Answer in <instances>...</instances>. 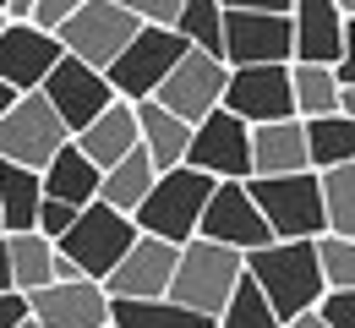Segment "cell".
I'll list each match as a JSON object with an SVG mask.
<instances>
[{
  "mask_svg": "<svg viewBox=\"0 0 355 328\" xmlns=\"http://www.w3.org/2000/svg\"><path fill=\"white\" fill-rule=\"evenodd\" d=\"M246 279L263 290V301L273 307V318H301L317 307L322 295V274H317V257H311V241H268L257 252L241 257Z\"/></svg>",
  "mask_w": 355,
  "mask_h": 328,
  "instance_id": "cell-1",
  "label": "cell"
},
{
  "mask_svg": "<svg viewBox=\"0 0 355 328\" xmlns=\"http://www.w3.org/2000/svg\"><path fill=\"white\" fill-rule=\"evenodd\" d=\"M241 274H246L241 268V252L191 235V241L175 246V274H170L164 301H175V307L197 312V318H219V307L230 301V290L241 284Z\"/></svg>",
  "mask_w": 355,
  "mask_h": 328,
  "instance_id": "cell-2",
  "label": "cell"
},
{
  "mask_svg": "<svg viewBox=\"0 0 355 328\" xmlns=\"http://www.w3.org/2000/svg\"><path fill=\"white\" fill-rule=\"evenodd\" d=\"M208 191H214V181L197 175V170H186V164L164 170V175H153L148 197L132 208L137 235H153V241H170V246L191 241V235H197V219H202Z\"/></svg>",
  "mask_w": 355,
  "mask_h": 328,
  "instance_id": "cell-3",
  "label": "cell"
},
{
  "mask_svg": "<svg viewBox=\"0 0 355 328\" xmlns=\"http://www.w3.org/2000/svg\"><path fill=\"white\" fill-rule=\"evenodd\" d=\"M246 197L263 214L273 241H311L322 235V197H317V170L295 175H246Z\"/></svg>",
  "mask_w": 355,
  "mask_h": 328,
  "instance_id": "cell-4",
  "label": "cell"
},
{
  "mask_svg": "<svg viewBox=\"0 0 355 328\" xmlns=\"http://www.w3.org/2000/svg\"><path fill=\"white\" fill-rule=\"evenodd\" d=\"M186 39H180L175 28H137L132 39H126V49L104 66V83L115 88V98H126V104H137V98H153V88L164 83V71L175 66L180 55H186Z\"/></svg>",
  "mask_w": 355,
  "mask_h": 328,
  "instance_id": "cell-5",
  "label": "cell"
},
{
  "mask_svg": "<svg viewBox=\"0 0 355 328\" xmlns=\"http://www.w3.org/2000/svg\"><path fill=\"white\" fill-rule=\"evenodd\" d=\"M132 241H137V225L126 219V214H115V208H104V202H88V208H77L71 230L55 241V252L71 257L83 279L98 284L115 263H121V252H126Z\"/></svg>",
  "mask_w": 355,
  "mask_h": 328,
  "instance_id": "cell-6",
  "label": "cell"
},
{
  "mask_svg": "<svg viewBox=\"0 0 355 328\" xmlns=\"http://www.w3.org/2000/svg\"><path fill=\"white\" fill-rule=\"evenodd\" d=\"M186 170L208 175V181H246L252 175V126L235 121L230 110H208L191 137H186Z\"/></svg>",
  "mask_w": 355,
  "mask_h": 328,
  "instance_id": "cell-7",
  "label": "cell"
},
{
  "mask_svg": "<svg viewBox=\"0 0 355 328\" xmlns=\"http://www.w3.org/2000/svg\"><path fill=\"white\" fill-rule=\"evenodd\" d=\"M137 28H142V22H137L132 11H121L115 0H83V6L55 28V39H60V49H66L71 60L104 71V66L126 49V39H132Z\"/></svg>",
  "mask_w": 355,
  "mask_h": 328,
  "instance_id": "cell-8",
  "label": "cell"
},
{
  "mask_svg": "<svg viewBox=\"0 0 355 328\" xmlns=\"http://www.w3.org/2000/svg\"><path fill=\"white\" fill-rule=\"evenodd\" d=\"M66 126L60 115L44 104V94H17V104L0 115V159L22 164V170H44L49 153L66 148Z\"/></svg>",
  "mask_w": 355,
  "mask_h": 328,
  "instance_id": "cell-9",
  "label": "cell"
},
{
  "mask_svg": "<svg viewBox=\"0 0 355 328\" xmlns=\"http://www.w3.org/2000/svg\"><path fill=\"white\" fill-rule=\"evenodd\" d=\"M224 66H290V11H224Z\"/></svg>",
  "mask_w": 355,
  "mask_h": 328,
  "instance_id": "cell-10",
  "label": "cell"
},
{
  "mask_svg": "<svg viewBox=\"0 0 355 328\" xmlns=\"http://www.w3.org/2000/svg\"><path fill=\"white\" fill-rule=\"evenodd\" d=\"M224 66L219 55H202V49H186L175 66L164 71V83L153 88V104L159 110H170L175 121L186 126H197L208 110H219V94H224Z\"/></svg>",
  "mask_w": 355,
  "mask_h": 328,
  "instance_id": "cell-11",
  "label": "cell"
},
{
  "mask_svg": "<svg viewBox=\"0 0 355 328\" xmlns=\"http://www.w3.org/2000/svg\"><path fill=\"white\" fill-rule=\"evenodd\" d=\"M219 110H230L246 126H268V121H290V66H230L224 71Z\"/></svg>",
  "mask_w": 355,
  "mask_h": 328,
  "instance_id": "cell-12",
  "label": "cell"
},
{
  "mask_svg": "<svg viewBox=\"0 0 355 328\" xmlns=\"http://www.w3.org/2000/svg\"><path fill=\"white\" fill-rule=\"evenodd\" d=\"M39 94H44V104L60 115L66 137H77L98 110H110V104H115V88L104 83V71H93V66L71 60V55H60V60L49 66V77L39 83Z\"/></svg>",
  "mask_w": 355,
  "mask_h": 328,
  "instance_id": "cell-13",
  "label": "cell"
},
{
  "mask_svg": "<svg viewBox=\"0 0 355 328\" xmlns=\"http://www.w3.org/2000/svg\"><path fill=\"white\" fill-rule=\"evenodd\" d=\"M197 235H202V241H219V246L241 252V257L273 241L268 225H263V214H257L252 197H246V181H214L208 202H202V219H197Z\"/></svg>",
  "mask_w": 355,
  "mask_h": 328,
  "instance_id": "cell-14",
  "label": "cell"
},
{
  "mask_svg": "<svg viewBox=\"0 0 355 328\" xmlns=\"http://www.w3.org/2000/svg\"><path fill=\"white\" fill-rule=\"evenodd\" d=\"M170 274H175V246L153 241V235H137L121 252V263L98 279V290L110 301H159L170 290Z\"/></svg>",
  "mask_w": 355,
  "mask_h": 328,
  "instance_id": "cell-15",
  "label": "cell"
},
{
  "mask_svg": "<svg viewBox=\"0 0 355 328\" xmlns=\"http://www.w3.org/2000/svg\"><path fill=\"white\" fill-rule=\"evenodd\" d=\"M350 55V17L334 0H290V60L295 66H334Z\"/></svg>",
  "mask_w": 355,
  "mask_h": 328,
  "instance_id": "cell-16",
  "label": "cell"
},
{
  "mask_svg": "<svg viewBox=\"0 0 355 328\" xmlns=\"http://www.w3.org/2000/svg\"><path fill=\"white\" fill-rule=\"evenodd\" d=\"M66 49L55 33L33 28V22H0V83L17 94H39V83L49 77V66Z\"/></svg>",
  "mask_w": 355,
  "mask_h": 328,
  "instance_id": "cell-17",
  "label": "cell"
},
{
  "mask_svg": "<svg viewBox=\"0 0 355 328\" xmlns=\"http://www.w3.org/2000/svg\"><path fill=\"white\" fill-rule=\"evenodd\" d=\"M28 318L39 328H110V295L93 279L44 284L28 295Z\"/></svg>",
  "mask_w": 355,
  "mask_h": 328,
  "instance_id": "cell-18",
  "label": "cell"
},
{
  "mask_svg": "<svg viewBox=\"0 0 355 328\" xmlns=\"http://www.w3.org/2000/svg\"><path fill=\"white\" fill-rule=\"evenodd\" d=\"M71 142H77V153L88 159L93 170H110L121 153H132V148H137V115H132V104H126V98H115V104H110V110H98V115H93Z\"/></svg>",
  "mask_w": 355,
  "mask_h": 328,
  "instance_id": "cell-19",
  "label": "cell"
},
{
  "mask_svg": "<svg viewBox=\"0 0 355 328\" xmlns=\"http://www.w3.org/2000/svg\"><path fill=\"white\" fill-rule=\"evenodd\" d=\"M132 115H137V148L148 153V164H153L159 175H164V170H175L180 159H186V137H191V126L175 121L170 110H159L153 98H137Z\"/></svg>",
  "mask_w": 355,
  "mask_h": 328,
  "instance_id": "cell-20",
  "label": "cell"
},
{
  "mask_svg": "<svg viewBox=\"0 0 355 328\" xmlns=\"http://www.w3.org/2000/svg\"><path fill=\"white\" fill-rule=\"evenodd\" d=\"M311 170L306 164V142H301V121H268L252 126V175H295Z\"/></svg>",
  "mask_w": 355,
  "mask_h": 328,
  "instance_id": "cell-21",
  "label": "cell"
},
{
  "mask_svg": "<svg viewBox=\"0 0 355 328\" xmlns=\"http://www.w3.org/2000/svg\"><path fill=\"white\" fill-rule=\"evenodd\" d=\"M39 191L55 202H71V208H88L98 197V170L77 153V142H66L60 153H49V164L39 170Z\"/></svg>",
  "mask_w": 355,
  "mask_h": 328,
  "instance_id": "cell-22",
  "label": "cell"
},
{
  "mask_svg": "<svg viewBox=\"0 0 355 328\" xmlns=\"http://www.w3.org/2000/svg\"><path fill=\"white\" fill-rule=\"evenodd\" d=\"M153 175H159V170L148 164V153L132 148V153H121L110 170H98V197H93V202H104V208H115V214H126V219H132V208L148 197Z\"/></svg>",
  "mask_w": 355,
  "mask_h": 328,
  "instance_id": "cell-23",
  "label": "cell"
},
{
  "mask_svg": "<svg viewBox=\"0 0 355 328\" xmlns=\"http://www.w3.org/2000/svg\"><path fill=\"white\" fill-rule=\"evenodd\" d=\"M6 268H11V290L17 295H33V290H44L55 284V241H44L39 230H17L6 235Z\"/></svg>",
  "mask_w": 355,
  "mask_h": 328,
  "instance_id": "cell-24",
  "label": "cell"
},
{
  "mask_svg": "<svg viewBox=\"0 0 355 328\" xmlns=\"http://www.w3.org/2000/svg\"><path fill=\"white\" fill-rule=\"evenodd\" d=\"M301 142H306V164L311 170L355 164V115H317V121H301Z\"/></svg>",
  "mask_w": 355,
  "mask_h": 328,
  "instance_id": "cell-25",
  "label": "cell"
},
{
  "mask_svg": "<svg viewBox=\"0 0 355 328\" xmlns=\"http://www.w3.org/2000/svg\"><path fill=\"white\" fill-rule=\"evenodd\" d=\"M39 170H22V164H6L0 159V230L17 235V230H33L39 219Z\"/></svg>",
  "mask_w": 355,
  "mask_h": 328,
  "instance_id": "cell-26",
  "label": "cell"
},
{
  "mask_svg": "<svg viewBox=\"0 0 355 328\" xmlns=\"http://www.w3.org/2000/svg\"><path fill=\"white\" fill-rule=\"evenodd\" d=\"M290 110L295 121H317V115H339V83L328 66H295L290 60Z\"/></svg>",
  "mask_w": 355,
  "mask_h": 328,
  "instance_id": "cell-27",
  "label": "cell"
},
{
  "mask_svg": "<svg viewBox=\"0 0 355 328\" xmlns=\"http://www.w3.org/2000/svg\"><path fill=\"white\" fill-rule=\"evenodd\" d=\"M317 197H322V230L355 235V164L317 170Z\"/></svg>",
  "mask_w": 355,
  "mask_h": 328,
  "instance_id": "cell-28",
  "label": "cell"
},
{
  "mask_svg": "<svg viewBox=\"0 0 355 328\" xmlns=\"http://www.w3.org/2000/svg\"><path fill=\"white\" fill-rule=\"evenodd\" d=\"M110 328H214V318H197L175 301H110Z\"/></svg>",
  "mask_w": 355,
  "mask_h": 328,
  "instance_id": "cell-29",
  "label": "cell"
},
{
  "mask_svg": "<svg viewBox=\"0 0 355 328\" xmlns=\"http://www.w3.org/2000/svg\"><path fill=\"white\" fill-rule=\"evenodd\" d=\"M311 257H317L322 290H355V235H311Z\"/></svg>",
  "mask_w": 355,
  "mask_h": 328,
  "instance_id": "cell-30",
  "label": "cell"
},
{
  "mask_svg": "<svg viewBox=\"0 0 355 328\" xmlns=\"http://www.w3.org/2000/svg\"><path fill=\"white\" fill-rule=\"evenodd\" d=\"M214 328H279V318H273V307L263 301V290L241 274V284L230 290V301L219 307Z\"/></svg>",
  "mask_w": 355,
  "mask_h": 328,
  "instance_id": "cell-31",
  "label": "cell"
},
{
  "mask_svg": "<svg viewBox=\"0 0 355 328\" xmlns=\"http://www.w3.org/2000/svg\"><path fill=\"white\" fill-rule=\"evenodd\" d=\"M219 28H224L219 0H180L175 33H180L191 49H202V55H219Z\"/></svg>",
  "mask_w": 355,
  "mask_h": 328,
  "instance_id": "cell-32",
  "label": "cell"
},
{
  "mask_svg": "<svg viewBox=\"0 0 355 328\" xmlns=\"http://www.w3.org/2000/svg\"><path fill=\"white\" fill-rule=\"evenodd\" d=\"M311 312L322 328H355V290H322Z\"/></svg>",
  "mask_w": 355,
  "mask_h": 328,
  "instance_id": "cell-33",
  "label": "cell"
},
{
  "mask_svg": "<svg viewBox=\"0 0 355 328\" xmlns=\"http://www.w3.org/2000/svg\"><path fill=\"white\" fill-rule=\"evenodd\" d=\"M71 219H77V208H71V202H55V197H39V219H33V230L44 235V241H60V235L71 230Z\"/></svg>",
  "mask_w": 355,
  "mask_h": 328,
  "instance_id": "cell-34",
  "label": "cell"
},
{
  "mask_svg": "<svg viewBox=\"0 0 355 328\" xmlns=\"http://www.w3.org/2000/svg\"><path fill=\"white\" fill-rule=\"evenodd\" d=\"M121 11H132L137 22H148V28H175L180 17V0H115Z\"/></svg>",
  "mask_w": 355,
  "mask_h": 328,
  "instance_id": "cell-35",
  "label": "cell"
},
{
  "mask_svg": "<svg viewBox=\"0 0 355 328\" xmlns=\"http://www.w3.org/2000/svg\"><path fill=\"white\" fill-rule=\"evenodd\" d=\"M83 0H33V28H44V33H55L71 11H77Z\"/></svg>",
  "mask_w": 355,
  "mask_h": 328,
  "instance_id": "cell-36",
  "label": "cell"
},
{
  "mask_svg": "<svg viewBox=\"0 0 355 328\" xmlns=\"http://www.w3.org/2000/svg\"><path fill=\"white\" fill-rule=\"evenodd\" d=\"M17 323H28V295L0 290V328H17Z\"/></svg>",
  "mask_w": 355,
  "mask_h": 328,
  "instance_id": "cell-37",
  "label": "cell"
},
{
  "mask_svg": "<svg viewBox=\"0 0 355 328\" xmlns=\"http://www.w3.org/2000/svg\"><path fill=\"white\" fill-rule=\"evenodd\" d=\"M219 11H290V0H219Z\"/></svg>",
  "mask_w": 355,
  "mask_h": 328,
  "instance_id": "cell-38",
  "label": "cell"
},
{
  "mask_svg": "<svg viewBox=\"0 0 355 328\" xmlns=\"http://www.w3.org/2000/svg\"><path fill=\"white\" fill-rule=\"evenodd\" d=\"M0 17H6V22H33V0H6Z\"/></svg>",
  "mask_w": 355,
  "mask_h": 328,
  "instance_id": "cell-39",
  "label": "cell"
},
{
  "mask_svg": "<svg viewBox=\"0 0 355 328\" xmlns=\"http://www.w3.org/2000/svg\"><path fill=\"white\" fill-rule=\"evenodd\" d=\"M279 328H322V323H317V312H301V318H284Z\"/></svg>",
  "mask_w": 355,
  "mask_h": 328,
  "instance_id": "cell-40",
  "label": "cell"
},
{
  "mask_svg": "<svg viewBox=\"0 0 355 328\" xmlns=\"http://www.w3.org/2000/svg\"><path fill=\"white\" fill-rule=\"evenodd\" d=\"M0 290H11V268H6V235H0Z\"/></svg>",
  "mask_w": 355,
  "mask_h": 328,
  "instance_id": "cell-41",
  "label": "cell"
},
{
  "mask_svg": "<svg viewBox=\"0 0 355 328\" xmlns=\"http://www.w3.org/2000/svg\"><path fill=\"white\" fill-rule=\"evenodd\" d=\"M11 104H17V88H6V83H0V115H6Z\"/></svg>",
  "mask_w": 355,
  "mask_h": 328,
  "instance_id": "cell-42",
  "label": "cell"
},
{
  "mask_svg": "<svg viewBox=\"0 0 355 328\" xmlns=\"http://www.w3.org/2000/svg\"><path fill=\"white\" fill-rule=\"evenodd\" d=\"M17 328H39V323H33V318H28V323H17Z\"/></svg>",
  "mask_w": 355,
  "mask_h": 328,
  "instance_id": "cell-43",
  "label": "cell"
},
{
  "mask_svg": "<svg viewBox=\"0 0 355 328\" xmlns=\"http://www.w3.org/2000/svg\"><path fill=\"white\" fill-rule=\"evenodd\" d=\"M0 22H6V17H0Z\"/></svg>",
  "mask_w": 355,
  "mask_h": 328,
  "instance_id": "cell-44",
  "label": "cell"
},
{
  "mask_svg": "<svg viewBox=\"0 0 355 328\" xmlns=\"http://www.w3.org/2000/svg\"><path fill=\"white\" fill-rule=\"evenodd\" d=\"M0 6H6V0H0Z\"/></svg>",
  "mask_w": 355,
  "mask_h": 328,
  "instance_id": "cell-45",
  "label": "cell"
},
{
  "mask_svg": "<svg viewBox=\"0 0 355 328\" xmlns=\"http://www.w3.org/2000/svg\"><path fill=\"white\" fill-rule=\"evenodd\" d=\"M0 235H6V230H0Z\"/></svg>",
  "mask_w": 355,
  "mask_h": 328,
  "instance_id": "cell-46",
  "label": "cell"
}]
</instances>
